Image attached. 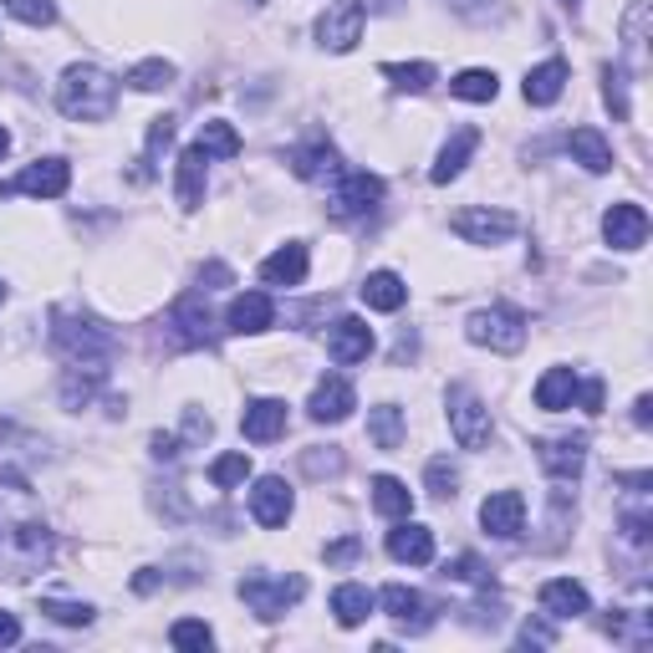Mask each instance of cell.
Wrapping results in <instances>:
<instances>
[{"mask_svg":"<svg viewBox=\"0 0 653 653\" xmlns=\"http://www.w3.org/2000/svg\"><path fill=\"white\" fill-rule=\"evenodd\" d=\"M603 97H607V108H613L617 123H628V72L623 67H603Z\"/></svg>","mask_w":653,"mask_h":653,"instance_id":"obj_39","label":"cell"},{"mask_svg":"<svg viewBox=\"0 0 653 653\" xmlns=\"http://www.w3.org/2000/svg\"><path fill=\"white\" fill-rule=\"evenodd\" d=\"M363 16H368L363 0H338V6H326L322 21H316V41H322L326 51H352L363 41Z\"/></svg>","mask_w":653,"mask_h":653,"instance_id":"obj_10","label":"cell"},{"mask_svg":"<svg viewBox=\"0 0 653 653\" xmlns=\"http://www.w3.org/2000/svg\"><path fill=\"white\" fill-rule=\"evenodd\" d=\"M271 322H276V302H271L266 291H245V296L231 302V312H225V326H231L235 338H255Z\"/></svg>","mask_w":653,"mask_h":653,"instance_id":"obj_18","label":"cell"},{"mask_svg":"<svg viewBox=\"0 0 653 653\" xmlns=\"http://www.w3.org/2000/svg\"><path fill=\"white\" fill-rule=\"evenodd\" d=\"M11 643H21V623L16 613H0V649H11Z\"/></svg>","mask_w":653,"mask_h":653,"instance_id":"obj_55","label":"cell"},{"mask_svg":"<svg viewBox=\"0 0 653 653\" xmlns=\"http://www.w3.org/2000/svg\"><path fill=\"white\" fill-rule=\"evenodd\" d=\"M261 281H266V286H302L306 281V245L286 241L276 255H266V261H261Z\"/></svg>","mask_w":653,"mask_h":653,"instance_id":"obj_25","label":"cell"},{"mask_svg":"<svg viewBox=\"0 0 653 653\" xmlns=\"http://www.w3.org/2000/svg\"><path fill=\"white\" fill-rule=\"evenodd\" d=\"M449 429L460 439V449H485L490 445V409L475 399L470 388H449Z\"/></svg>","mask_w":653,"mask_h":653,"instance_id":"obj_9","label":"cell"},{"mask_svg":"<svg viewBox=\"0 0 653 653\" xmlns=\"http://www.w3.org/2000/svg\"><path fill=\"white\" fill-rule=\"evenodd\" d=\"M423 480H429V496L435 500H455V485H460V470L439 455V460H429V470H423Z\"/></svg>","mask_w":653,"mask_h":653,"instance_id":"obj_43","label":"cell"},{"mask_svg":"<svg viewBox=\"0 0 653 653\" xmlns=\"http://www.w3.org/2000/svg\"><path fill=\"white\" fill-rule=\"evenodd\" d=\"M388 557L409 562V567H429V562H435V532H429V526H413V520L403 516L399 532H388Z\"/></svg>","mask_w":653,"mask_h":653,"instance_id":"obj_21","label":"cell"},{"mask_svg":"<svg viewBox=\"0 0 653 653\" xmlns=\"http://www.w3.org/2000/svg\"><path fill=\"white\" fill-rule=\"evenodd\" d=\"M358 409V388L348 383V378H322V383L312 388V403H306V413H312L316 423H342L348 413Z\"/></svg>","mask_w":653,"mask_h":653,"instance_id":"obj_16","label":"cell"},{"mask_svg":"<svg viewBox=\"0 0 653 653\" xmlns=\"http://www.w3.org/2000/svg\"><path fill=\"white\" fill-rule=\"evenodd\" d=\"M6 148H11V134H6V123H0V154H6Z\"/></svg>","mask_w":653,"mask_h":653,"instance_id":"obj_58","label":"cell"},{"mask_svg":"<svg viewBox=\"0 0 653 653\" xmlns=\"http://www.w3.org/2000/svg\"><path fill=\"white\" fill-rule=\"evenodd\" d=\"M302 465H306V475H338L342 470V455H302Z\"/></svg>","mask_w":653,"mask_h":653,"instance_id":"obj_49","label":"cell"},{"mask_svg":"<svg viewBox=\"0 0 653 653\" xmlns=\"http://www.w3.org/2000/svg\"><path fill=\"white\" fill-rule=\"evenodd\" d=\"M358 291H363V306H373V312H399V306L409 302V286H403V276H393V271H373Z\"/></svg>","mask_w":653,"mask_h":653,"instance_id":"obj_30","label":"cell"},{"mask_svg":"<svg viewBox=\"0 0 653 653\" xmlns=\"http://www.w3.org/2000/svg\"><path fill=\"white\" fill-rule=\"evenodd\" d=\"M67 184H72V169H67V158H37V164H26L16 184H0V199H6V194L61 199V194H67Z\"/></svg>","mask_w":653,"mask_h":653,"instance_id":"obj_11","label":"cell"},{"mask_svg":"<svg viewBox=\"0 0 653 653\" xmlns=\"http://www.w3.org/2000/svg\"><path fill=\"white\" fill-rule=\"evenodd\" d=\"M51 552H57V542H51V526L41 516L31 480L0 460V577L6 582L37 577L51 562Z\"/></svg>","mask_w":653,"mask_h":653,"instance_id":"obj_1","label":"cell"},{"mask_svg":"<svg viewBox=\"0 0 653 653\" xmlns=\"http://www.w3.org/2000/svg\"><path fill=\"white\" fill-rule=\"evenodd\" d=\"M306 597V582L302 577H266V572H251L241 577V603L251 607L255 617H281L286 607H296Z\"/></svg>","mask_w":653,"mask_h":653,"instance_id":"obj_6","label":"cell"},{"mask_svg":"<svg viewBox=\"0 0 653 653\" xmlns=\"http://www.w3.org/2000/svg\"><path fill=\"white\" fill-rule=\"evenodd\" d=\"M617 532H623V542H628V546H639V552H643V546L653 542V516H649V510H623Z\"/></svg>","mask_w":653,"mask_h":653,"instance_id":"obj_47","label":"cell"},{"mask_svg":"<svg viewBox=\"0 0 653 653\" xmlns=\"http://www.w3.org/2000/svg\"><path fill=\"white\" fill-rule=\"evenodd\" d=\"M164 326H169L174 348H215V316H209V306H205L199 291H184L179 302L169 306Z\"/></svg>","mask_w":653,"mask_h":653,"instance_id":"obj_7","label":"cell"},{"mask_svg":"<svg viewBox=\"0 0 653 653\" xmlns=\"http://www.w3.org/2000/svg\"><path fill=\"white\" fill-rule=\"evenodd\" d=\"M445 6H455V11L470 16V21H480V16L496 11V0H445Z\"/></svg>","mask_w":653,"mask_h":653,"instance_id":"obj_52","label":"cell"},{"mask_svg":"<svg viewBox=\"0 0 653 653\" xmlns=\"http://www.w3.org/2000/svg\"><path fill=\"white\" fill-rule=\"evenodd\" d=\"M205 164H209V154L199 144L179 154V209H189V215L205 205V179H209Z\"/></svg>","mask_w":653,"mask_h":653,"instance_id":"obj_26","label":"cell"},{"mask_svg":"<svg viewBox=\"0 0 653 653\" xmlns=\"http://www.w3.org/2000/svg\"><path fill=\"white\" fill-rule=\"evenodd\" d=\"M169 144H174V118H169V113H164V118H154V123H148V148H144V169H138V174H144V179H148V174H154V158L164 154V148H169Z\"/></svg>","mask_w":653,"mask_h":653,"instance_id":"obj_45","label":"cell"},{"mask_svg":"<svg viewBox=\"0 0 653 653\" xmlns=\"http://www.w3.org/2000/svg\"><path fill=\"white\" fill-rule=\"evenodd\" d=\"M368 352H373V326L363 316H338L332 332H326V358L352 368V363H368Z\"/></svg>","mask_w":653,"mask_h":653,"instance_id":"obj_13","label":"cell"},{"mask_svg":"<svg viewBox=\"0 0 653 653\" xmlns=\"http://www.w3.org/2000/svg\"><path fill=\"white\" fill-rule=\"evenodd\" d=\"M169 82H174V61H164V57L138 61L134 72H128V87H134V92H164Z\"/></svg>","mask_w":653,"mask_h":653,"instance_id":"obj_37","label":"cell"},{"mask_svg":"<svg viewBox=\"0 0 653 653\" xmlns=\"http://www.w3.org/2000/svg\"><path fill=\"white\" fill-rule=\"evenodd\" d=\"M383 77L399 87V92H429V87L439 82L435 61H383Z\"/></svg>","mask_w":653,"mask_h":653,"instance_id":"obj_35","label":"cell"},{"mask_svg":"<svg viewBox=\"0 0 653 653\" xmlns=\"http://www.w3.org/2000/svg\"><path fill=\"white\" fill-rule=\"evenodd\" d=\"M148 449H154V460H179V455H184L174 435H154V439H148Z\"/></svg>","mask_w":653,"mask_h":653,"instance_id":"obj_51","label":"cell"},{"mask_svg":"<svg viewBox=\"0 0 653 653\" xmlns=\"http://www.w3.org/2000/svg\"><path fill=\"white\" fill-rule=\"evenodd\" d=\"M567 61L562 57H552V61H542V67H532L526 72V82H520V92H526V103L532 108H552L562 92H567Z\"/></svg>","mask_w":653,"mask_h":653,"instance_id":"obj_23","label":"cell"},{"mask_svg":"<svg viewBox=\"0 0 653 653\" xmlns=\"http://www.w3.org/2000/svg\"><path fill=\"white\" fill-rule=\"evenodd\" d=\"M577 399H582V413H603V378L582 383V388H577Z\"/></svg>","mask_w":653,"mask_h":653,"instance_id":"obj_50","label":"cell"},{"mask_svg":"<svg viewBox=\"0 0 653 653\" xmlns=\"http://www.w3.org/2000/svg\"><path fill=\"white\" fill-rule=\"evenodd\" d=\"M542 613L546 617H582V613H593V597H587V587L572 577L542 582Z\"/></svg>","mask_w":653,"mask_h":653,"instance_id":"obj_24","label":"cell"},{"mask_svg":"<svg viewBox=\"0 0 653 653\" xmlns=\"http://www.w3.org/2000/svg\"><path fill=\"white\" fill-rule=\"evenodd\" d=\"M251 6H261V0H251Z\"/></svg>","mask_w":653,"mask_h":653,"instance_id":"obj_61","label":"cell"},{"mask_svg":"<svg viewBox=\"0 0 653 653\" xmlns=\"http://www.w3.org/2000/svg\"><path fill=\"white\" fill-rule=\"evenodd\" d=\"M480 526L490 536H500V542H516L520 526H526V496H520V490H496V496H485Z\"/></svg>","mask_w":653,"mask_h":653,"instance_id":"obj_15","label":"cell"},{"mask_svg":"<svg viewBox=\"0 0 653 653\" xmlns=\"http://www.w3.org/2000/svg\"><path fill=\"white\" fill-rule=\"evenodd\" d=\"M134 587H138V593H154V587H158V572H154V567H144V572L134 577Z\"/></svg>","mask_w":653,"mask_h":653,"instance_id":"obj_57","label":"cell"},{"mask_svg":"<svg viewBox=\"0 0 653 653\" xmlns=\"http://www.w3.org/2000/svg\"><path fill=\"white\" fill-rule=\"evenodd\" d=\"M241 435L251 439V445H271V439H281V435H286V403H281V399H255V403H245Z\"/></svg>","mask_w":653,"mask_h":653,"instance_id":"obj_20","label":"cell"},{"mask_svg":"<svg viewBox=\"0 0 653 653\" xmlns=\"http://www.w3.org/2000/svg\"><path fill=\"white\" fill-rule=\"evenodd\" d=\"M603 235L613 251H643V241H649V215H643V205H613L603 215Z\"/></svg>","mask_w":653,"mask_h":653,"instance_id":"obj_17","label":"cell"},{"mask_svg":"<svg viewBox=\"0 0 653 653\" xmlns=\"http://www.w3.org/2000/svg\"><path fill=\"white\" fill-rule=\"evenodd\" d=\"M332 613H338L342 628H358V623H368V613H373V593H368L363 582H342L338 593H332Z\"/></svg>","mask_w":653,"mask_h":653,"instance_id":"obj_32","label":"cell"},{"mask_svg":"<svg viewBox=\"0 0 653 653\" xmlns=\"http://www.w3.org/2000/svg\"><path fill=\"white\" fill-rule=\"evenodd\" d=\"M0 302H6V286H0Z\"/></svg>","mask_w":653,"mask_h":653,"instance_id":"obj_60","label":"cell"},{"mask_svg":"<svg viewBox=\"0 0 653 653\" xmlns=\"http://www.w3.org/2000/svg\"><path fill=\"white\" fill-rule=\"evenodd\" d=\"M577 368H546L542 383H536V409L546 413H562L572 409V399H577Z\"/></svg>","mask_w":653,"mask_h":653,"instance_id":"obj_28","label":"cell"},{"mask_svg":"<svg viewBox=\"0 0 653 653\" xmlns=\"http://www.w3.org/2000/svg\"><path fill=\"white\" fill-rule=\"evenodd\" d=\"M368 439H373V449L393 455V449L403 445V409H393V403H378V409H368Z\"/></svg>","mask_w":653,"mask_h":653,"instance_id":"obj_33","label":"cell"},{"mask_svg":"<svg viewBox=\"0 0 653 653\" xmlns=\"http://www.w3.org/2000/svg\"><path fill=\"white\" fill-rule=\"evenodd\" d=\"M103 383H108V368H77L72 363L67 378H61V403H67V409H87Z\"/></svg>","mask_w":653,"mask_h":653,"instance_id":"obj_31","label":"cell"},{"mask_svg":"<svg viewBox=\"0 0 653 653\" xmlns=\"http://www.w3.org/2000/svg\"><path fill=\"white\" fill-rule=\"evenodd\" d=\"M449 92L465 97V103H496L500 82H496V72H485V67H470V72H460L455 82H449Z\"/></svg>","mask_w":653,"mask_h":653,"instance_id":"obj_36","label":"cell"},{"mask_svg":"<svg viewBox=\"0 0 653 653\" xmlns=\"http://www.w3.org/2000/svg\"><path fill=\"white\" fill-rule=\"evenodd\" d=\"M6 11L21 26H51L57 21V0H6Z\"/></svg>","mask_w":653,"mask_h":653,"instance_id":"obj_46","label":"cell"},{"mask_svg":"<svg viewBox=\"0 0 653 653\" xmlns=\"http://www.w3.org/2000/svg\"><path fill=\"white\" fill-rule=\"evenodd\" d=\"M465 338L475 348H490V352H520L526 348V316L516 306H480V312L465 322Z\"/></svg>","mask_w":653,"mask_h":653,"instance_id":"obj_5","label":"cell"},{"mask_svg":"<svg viewBox=\"0 0 653 653\" xmlns=\"http://www.w3.org/2000/svg\"><path fill=\"white\" fill-rule=\"evenodd\" d=\"M373 510L388 520H403L413 516V490L403 480H393V475H378L373 480Z\"/></svg>","mask_w":653,"mask_h":653,"instance_id":"obj_34","label":"cell"},{"mask_svg":"<svg viewBox=\"0 0 653 653\" xmlns=\"http://www.w3.org/2000/svg\"><path fill=\"white\" fill-rule=\"evenodd\" d=\"M358 557H363V536H342V542L326 546V567H348Z\"/></svg>","mask_w":653,"mask_h":653,"instance_id":"obj_48","label":"cell"},{"mask_svg":"<svg viewBox=\"0 0 653 653\" xmlns=\"http://www.w3.org/2000/svg\"><path fill=\"white\" fill-rule=\"evenodd\" d=\"M41 613L57 617V623H67V628H87V623H92V607L67 603V597H41Z\"/></svg>","mask_w":653,"mask_h":653,"instance_id":"obj_44","label":"cell"},{"mask_svg":"<svg viewBox=\"0 0 653 653\" xmlns=\"http://www.w3.org/2000/svg\"><path fill=\"white\" fill-rule=\"evenodd\" d=\"M199 148L215 158H235L241 154V134H235L231 123H205V128H199Z\"/></svg>","mask_w":653,"mask_h":653,"instance_id":"obj_38","label":"cell"},{"mask_svg":"<svg viewBox=\"0 0 653 653\" xmlns=\"http://www.w3.org/2000/svg\"><path fill=\"white\" fill-rule=\"evenodd\" d=\"M199 281H209V286H231L235 271H231V266H220V261H209V266H199Z\"/></svg>","mask_w":653,"mask_h":653,"instance_id":"obj_53","label":"cell"},{"mask_svg":"<svg viewBox=\"0 0 653 653\" xmlns=\"http://www.w3.org/2000/svg\"><path fill=\"white\" fill-rule=\"evenodd\" d=\"M520 643H542L546 649V643H557V633L546 628V623H526V628H520Z\"/></svg>","mask_w":653,"mask_h":653,"instance_id":"obj_54","label":"cell"},{"mask_svg":"<svg viewBox=\"0 0 653 653\" xmlns=\"http://www.w3.org/2000/svg\"><path fill=\"white\" fill-rule=\"evenodd\" d=\"M449 231L460 235V241H470V245H506L520 225H516V215H510V209L470 205V209H460V215L449 220Z\"/></svg>","mask_w":653,"mask_h":653,"instance_id":"obj_8","label":"cell"},{"mask_svg":"<svg viewBox=\"0 0 653 653\" xmlns=\"http://www.w3.org/2000/svg\"><path fill=\"white\" fill-rule=\"evenodd\" d=\"M383 613L399 623L403 633H429L435 628V603L423 593H413V587H403V582H388L383 587Z\"/></svg>","mask_w":653,"mask_h":653,"instance_id":"obj_12","label":"cell"},{"mask_svg":"<svg viewBox=\"0 0 653 653\" xmlns=\"http://www.w3.org/2000/svg\"><path fill=\"white\" fill-rule=\"evenodd\" d=\"M475 148H480V128H455V134L445 138V148H439V158H435V169H429V179H435V184L460 179Z\"/></svg>","mask_w":653,"mask_h":653,"instance_id":"obj_22","label":"cell"},{"mask_svg":"<svg viewBox=\"0 0 653 653\" xmlns=\"http://www.w3.org/2000/svg\"><path fill=\"white\" fill-rule=\"evenodd\" d=\"M169 643L174 649H209V643H215V633H209V623H199V617H179V623H174L169 628Z\"/></svg>","mask_w":653,"mask_h":653,"instance_id":"obj_41","label":"cell"},{"mask_svg":"<svg viewBox=\"0 0 653 653\" xmlns=\"http://www.w3.org/2000/svg\"><path fill=\"white\" fill-rule=\"evenodd\" d=\"M633 423H639V429H649V423H653V399H649V393L633 403Z\"/></svg>","mask_w":653,"mask_h":653,"instance_id":"obj_56","label":"cell"},{"mask_svg":"<svg viewBox=\"0 0 653 653\" xmlns=\"http://www.w3.org/2000/svg\"><path fill=\"white\" fill-rule=\"evenodd\" d=\"M51 348L77 368H108V358L118 352V338L97 316L77 312V306H57L51 312Z\"/></svg>","mask_w":653,"mask_h":653,"instance_id":"obj_2","label":"cell"},{"mask_svg":"<svg viewBox=\"0 0 653 653\" xmlns=\"http://www.w3.org/2000/svg\"><path fill=\"white\" fill-rule=\"evenodd\" d=\"M383 205V179L368 169H342L326 194V215L332 220H368Z\"/></svg>","mask_w":653,"mask_h":653,"instance_id":"obj_4","label":"cell"},{"mask_svg":"<svg viewBox=\"0 0 653 653\" xmlns=\"http://www.w3.org/2000/svg\"><path fill=\"white\" fill-rule=\"evenodd\" d=\"M445 577H455V582H475L480 593H490V587H496V572L485 567L480 557H455V562H445Z\"/></svg>","mask_w":653,"mask_h":653,"instance_id":"obj_40","label":"cell"},{"mask_svg":"<svg viewBox=\"0 0 653 653\" xmlns=\"http://www.w3.org/2000/svg\"><path fill=\"white\" fill-rule=\"evenodd\" d=\"M291 174H296V179H306V184L338 179V174H342V154L332 144H306V148H296V154H291Z\"/></svg>","mask_w":653,"mask_h":653,"instance_id":"obj_27","label":"cell"},{"mask_svg":"<svg viewBox=\"0 0 653 653\" xmlns=\"http://www.w3.org/2000/svg\"><path fill=\"white\" fill-rule=\"evenodd\" d=\"M291 485L281 480V475H261L255 480V490H251V516L261 520V526H286V516H291Z\"/></svg>","mask_w":653,"mask_h":653,"instance_id":"obj_19","label":"cell"},{"mask_svg":"<svg viewBox=\"0 0 653 653\" xmlns=\"http://www.w3.org/2000/svg\"><path fill=\"white\" fill-rule=\"evenodd\" d=\"M536 460L552 480H577L582 465H587V435H572V439H536Z\"/></svg>","mask_w":653,"mask_h":653,"instance_id":"obj_14","label":"cell"},{"mask_svg":"<svg viewBox=\"0 0 653 653\" xmlns=\"http://www.w3.org/2000/svg\"><path fill=\"white\" fill-rule=\"evenodd\" d=\"M57 108L77 123H103L118 108V82L103 67H67L57 82Z\"/></svg>","mask_w":653,"mask_h":653,"instance_id":"obj_3","label":"cell"},{"mask_svg":"<svg viewBox=\"0 0 653 653\" xmlns=\"http://www.w3.org/2000/svg\"><path fill=\"white\" fill-rule=\"evenodd\" d=\"M567 148H572V158H577L587 174H607V169H613V144H607L597 128H587V123H582V128H572Z\"/></svg>","mask_w":653,"mask_h":653,"instance_id":"obj_29","label":"cell"},{"mask_svg":"<svg viewBox=\"0 0 653 653\" xmlns=\"http://www.w3.org/2000/svg\"><path fill=\"white\" fill-rule=\"evenodd\" d=\"M562 6H567V11H577V6H582V0H562Z\"/></svg>","mask_w":653,"mask_h":653,"instance_id":"obj_59","label":"cell"},{"mask_svg":"<svg viewBox=\"0 0 653 653\" xmlns=\"http://www.w3.org/2000/svg\"><path fill=\"white\" fill-rule=\"evenodd\" d=\"M245 475H251V460H245V449H235V455H220V460L209 465V480H215L220 490H231V485H241Z\"/></svg>","mask_w":653,"mask_h":653,"instance_id":"obj_42","label":"cell"}]
</instances>
